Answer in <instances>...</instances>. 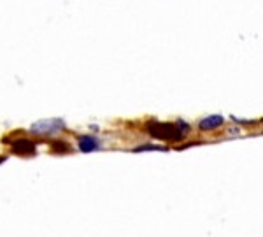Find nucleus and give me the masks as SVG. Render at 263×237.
<instances>
[{
  "label": "nucleus",
  "mask_w": 263,
  "mask_h": 237,
  "mask_svg": "<svg viewBox=\"0 0 263 237\" xmlns=\"http://www.w3.org/2000/svg\"><path fill=\"white\" fill-rule=\"evenodd\" d=\"M77 146L83 153H91L95 149H98V139L97 137H91V136H83L81 139L77 141Z\"/></svg>",
  "instance_id": "nucleus-4"
},
{
  "label": "nucleus",
  "mask_w": 263,
  "mask_h": 237,
  "mask_svg": "<svg viewBox=\"0 0 263 237\" xmlns=\"http://www.w3.org/2000/svg\"><path fill=\"white\" fill-rule=\"evenodd\" d=\"M190 126L185 121H177V123H162V121H151L147 123V132L153 137L163 141H179L188 134Z\"/></svg>",
  "instance_id": "nucleus-1"
},
{
  "label": "nucleus",
  "mask_w": 263,
  "mask_h": 237,
  "mask_svg": "<svg viewBox=\"0 0 263 237\" xmlns=\"http://www.w3.org/2000/svg\"><path fill=\"white\" fill-rule=\"evenodd\" d=\"M65 128V123L60 118H47V120H41L37 123L30 126V132L35 136H53Z\"/></svg>",
  "instance_id": "nucleus-2"
},
{
  "label": "nucleus",
  "mask_w": 263,
  "mask_h": 237,
  "mask_svg": "<svg viewBox=\"0 0 263 237\" xmlns=\"http://www.w3.org/2000/svg\"><path fill=\"white\" fill-rule=\"evenodd\" d=\"M14 153L18 155H23V156H29V155H34L35 153V142L34 141H29V139H18L11 144Z\"/></svg>",
  "instance_id": "nucleus-3"
},
{
  "label": "nucleus",
  "mask_w": 263,
  "mask_h": 237,
  "mask_svg": "<svg viewBox=\"0 0 263 237\" xmlns=\"http://www.w3.org/2000/svg\"><path fill=\"white\" fill-rule=\"evenodd\" d=\"M223 116L221 114H213V116H207L204 118V120H200V123H198V126H200L202 130H214V128H219V126L223 125Z\"/></svg>",
  "instance_id": "nucleus-5"
},
{
  "label": "nucleus",
  "mask_w": 263,
  "mask_h": 237,
  "mask_svg": "<svg viewBox=\"0 0 263 237\" xmlns=\"http://www.w3.org/2000/svg\"><path fill=\"white\" fill-rule=\"evenodd\" d=\"M156 151V149H160V151H165V148L163 146H151V144H144V146H137V148L134 149V151Z\"/></svg>",
  "instance_id": "nucleus-6"
}]
</instances>
